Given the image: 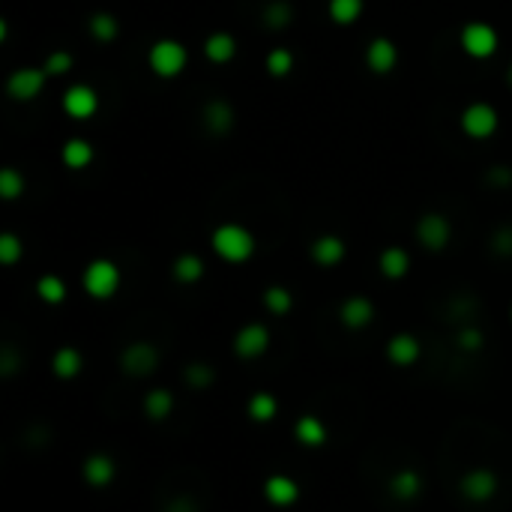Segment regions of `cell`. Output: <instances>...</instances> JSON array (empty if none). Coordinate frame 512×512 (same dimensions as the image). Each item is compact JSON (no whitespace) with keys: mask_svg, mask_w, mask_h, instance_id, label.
I'll use <instances>...</instances> for the list:
<instances>
[{"mask_svg":"<svg viewBox=\"0 0 512 512\" xmlns=\"http://www.w3.org/2000/svg\"><path fill=\"white\" fill-rule=\"evenodd\" d=\"M171 273H174V279L180 281V285H195V281H201V276H204V261L198 255L183 252V255H177L174 264H171Z\"/></svg>","mask_w":512,"mask_h":512,"instance_id":"484cf974","label":"cell"},{"mask_svg":"<svg viewBox=\"0 0 512 512\" xmlns=\"http://www.w3.org/2000/svg\"><path fill=\"white\" fill-rule=\"evenodd\" d=\"M186 63H189V51L180 39H156L147 51V66L156 79H177Z\"/></svg>","mask_w":512,"mask_h":512,"instance_id":"7a4b0ae2","label":"cell"},{"mask_svg":"<svg viewBox=\"0 0 512 512\" xmlns=\"http://www.w3.org/2000/svg\"><path fill=\"white\" fill-rule=\"evenodd\" d=\"M24 195V177L15 168H4L0 171V198L4 201H15Z\"/></svg>","mask_w":512,"mask_h":512,"instance_id":"e575fe53","label":"cell"},{"mask_svg":"<svg viewBox=\"0 0 512 512\" xmlns=\"http://www.w3.org/2000/svg\"><path fill=\"white\" fill-rule=\"evenodd\" d=\"M72 55L70 51H51V55L46 57V63H42V70H46L51 79H61V75L72 72Z\"/></svg>","mask_w":512,"mask_h":512,"instance_id":"d590c367","label":"cell"},{"mask_svg":"<svg viewBox=\"0 0 512 512\" xmlns=\"http://www.w3.org/2000/svg\"><path fill=\"white\" fill-rule=\"evenodd\" d=\"M201 121H204V130H207L210 135H225V132H231L234 130V108H231V102H225V99H213L204 105V114H201Z\"/></svg>","mask_w":512,"mask_h":512,"instance_id":"9a60e30c","label":"cell"},{"mask_svg":"<svg viewBox=\"0 0 512 512\" xmlns=\"http://www.w3.org/2000/svg\"><path fill=\"white\" fill-rule=\"evenodd\" d=\"M0 372H4L6 378H13V374H15V351H13V345H6L4 351H0Z\"/></svg>","mask_w":512,"mask_h":512,"instance_id":"60d3db41","label":"cell"},{"mask_svg":"<svg viewBox=\"0 0 512 512\" xmlns=\"http://www.w3.org/2000/svg\"><path fill=\"white\" fill-rule=\"evenodd\" d=\"M365 66H369L374 75H390L399 66L396 42L387 37H374L369 46H365Z\"/></svg>","mask_w":512,"mask_h":512,"instance_id":"7c38bea8","label":"cell"},{"mask_svg":"<svg viewBox=\"0 0 512 512\" xmlns=\"http://www.w3.org/2000/svg\"><path fill=\"white\" fill-rule=\"evenodd\" d=\"M509 318H512V309H509Z\"/></svg>","mask_w":512,"mask_h":512,"instance_id":"7bdbcfd3","label":"cell"},{"mask_svg":"<svg viewBox=\"0 0 512 512\" xmlns=\"http://www.w3.org/2000/svg\"><path fill=\"white\" fill-rule=\"evenodd\" d=\"M24 255V243L19 240V234L13 231H4L0 234V264L4 267H15Z\"/></svg>","mask_w":512,"mask_h":512,"instance_id":"836d02e7","label":"cell"},{"mask_svg":"<svg viewBox=\"0 0 512 512\" xmlns=\"http://www.w3.org/2000/svg\"><path fill=\"white\" fill-rule=\"evenodd\" d=\"M416 240H420L423 249L429 252H441L447 249L449 240H452V225L443 213H425L416 222Z\"/></svg>","mask_w":512,"mask_h":512,"instance_id":"ba28073f","label":"cell"},{"mask_svg":"<svg viewBox=\"0 0 512 512\" xmlns=\"http://www.w3.org/2000/svg\"><path fill=\"white\" fill-rule=\"evenodd\" d=\"M309 255H312V261L318 264V267L330 270V267H339V264L345 261L348 246H345V240H341L339 234H321L318 240L312 243Z\"/></svg>","mask_w":512,"mask_h":512,"instance_id":"4fadbf2b","label":"cell"},{"mask_svg":"<svg viewBox=\"0 0 512 512\" xmlns=\"http://www.w3.org/2000/svg\"><path fill=\"white\" fill-rule=\"evenodd\" d=\"M213 381H216V372H213L207 363H192V365H186V383H189V387L207 390Z\"/></svg>","mask_w":512,"mask_h":512,"instance_id":"8d00e7d4","label":"cell"},{"mask_svg":"<svg viewBox=\"0 0 512 512\" xmlns=\"http://www.w3.org/2000/svg\"><path fill=\"white\" fill-rule=\"evenodd\" d=\"M378 270L392 281L405 279L407 270H411V255H407V249H402V246H387L378 258Z\"/></svg>","mask_w":512,"mask_h":512,"instance_id":"ffe728a7","label":"cell"},{"mask_svg":"<svg viewBox=\"0 0 512 512\" xmlns=\"http://www.w3.org/2000/svg\"><path fill=\"white\" fill-rule=\"evenodd\" d=\"M420 354H423V345L411 332H396V336L387 341V357L392 365H402V369L405 365H414L420 360Z\"/></svg>","mask_w":512,"mask_h":512,"instance_id":"2e32d148","label":"cell"},{"mask_svg":"<svg viewBox=\"0 0 512 512\" xmlns=\"http://www.w3.org/2000/svg\"><path fill=\"white\" fill-rule=\"evenodd\" d=\"M270 348V330L264 323H246L234 336V354L240 360H258Z\"/></svg>","mask_w":512,"mask_h":512,"instance_id":"30bf717a","label":"cell"},{"mask_svg":"<svg viewBox=\"0 0 512 512\" xmlns=\"http://www.w3.org/2000/svg\"><path fill=\"white\" fill-rule=\"evenodd\" d=\"M365 10V0H327V15L339 28H351Z\"/></svg>","mask_w":512,"mask_h":512,"instance_id":"cb8c5ba5","label":"cell"},{"mask_svg":"<svg viewBox=\"0 0 512 512\" xmlns=\"http://www.w3.org/2000/svg\"><path fill=\"white\" fill-rule=\"evenodd\" d=\"M458 123H462V132L467 135V138L485 141V138H491V135L498 132L500 114H498V108L489 105V102H471V105L462 111Z\"/></svg>","mask_w":512,"mask_h":512,"instance_id":"5b68a950","label":"cell"},{"mask_svg":"<svg viewBox=\"0 0 512 512\" xmlns=\"http://www.w3.org/2000/svg\"><path fill=\"white\" fill-rule=\"evenodd\" d=\"M81 288L93 300H111V297L121 291V267L108 258L90 261L81 273Z\"/></svg>","mask_w":512,"mask_h":512,"instance_id":"3957f363","label":"cell"},{"mask_svg":"<svg viewBox=\"0 0 512 512\" xmlns=\"http://www.w3.org/2000/svg\"><path fill=\"white\" fill-rule=\"evenodd\" d=\"M491 246H494V252H498V255L509 258V255H512V228H500V231L494 234Z\"/></svg>","mask_w":512,"mask_h":512,"instance_id":"f35d334b","label":"cell"},{"mask_svg":"<svg viewBox=\"0 0 512 512\" xmlns=\"http://www.w3.org/2000/svg\"><path fill=\"white\" fill-rule=\"evenodd\" d=\"M249 416L255 423H270V420H276V414H279V402H276V396L273 392H255V396L249 399Z\"/></svg>","mask_w":512,"mask_h":512,"instance_id":"f1b7e54d","label":"cell"},{"mask_svg":"<svg viewBox=\"0 0 512 512\" xmlns=\"http://www.w3.org/2000/svg\"><path fill=\"white\" fill-rule=\"evenodd\" d=\"M339 318L348 330H365L374 321V303L360 294L348 297V300L339 306Z\"/></svg>","mask_w":512,"mask_h":512,"instance_id":"5bb4252c","label":"cell"},{"mask_svg":"<svg viewBox=\"0 0 512 512\" xmlns=\"http://www.w3.org/2000/svg\"><path fill=\"white\" fill-rule=\"evenodd\" d=\"M264 309H267L270 315H276V318H281V315H288L294 309V297L288 288H281V285H270L267 291H264Z\"/></svg>","mask_w":512,"mask_h":512,"instance_id":"f546056e","label":"cell"},{"mask_svg":"<svg viewBox=\"0 0 512 512\" xmlns=\"http://www.w3.org/2000/svg\"><path fill=\"white\" fill-rule=\"evenodd\" d=\"M390 494L396 500H416L423 494V476L411 471V467H405V471H399V474H392V480H390Z\"/></svg>","mask_w":512,"mask_h":512,"instance_id":"44dd1931","label":"cell"},{"mask_svg":"<svg viewBox=\"0 0 512 512\" xmlns=\"http://www.w3.org/2000/svg\"><path fill=\"white\" fill-rule=\"evenodd\" d=\"M46 81H48V72L42 70V66H21V70H15L10 79H6V93H10V99L15 102H33L39 99Z\"/></svg>","mask_w":512,"mask_h":512,"instance_id":"52a82bcc","label":"cell"},{"mask_svg":"<svg viewBox=\"0 0 512 512\" xmlns=\"http://www.w3.org/2000/svg\"><path fill=\"white\" fill-rule=\"evenodd\" d=\"M88 30H90V37L97 39V42H114L117 37H121V21H117V15H111V13H93L90 15V21H88Z\"/></svg>","mask_w":512,"mask_h":512,"instance_id":"4316f807","label":"cell"},{"mask_svg":"<svg viewBox=\"0 0 512 512\" xmlns=\"http://www.w3.org/2000/svg\"><path fill=\"white\" fill-rule=\"evenodd\" d=\"M84 480H88V485H93V489H105V485L114 480L117 474V465L114 458L105 456V452H93V456L84 458Z\"/></svg>","mask_w":512,"mask_h":512,"instance_id":"ac0fdd59","label":"cell"},{"mask_svg":"<svg viewBox=\"0 0 512 512\" xmlns=\"http://www.w3.org/2000/svg\"><path fill=\"white\" fill-rule=\"evenodd\" d=\"M456 341H458V348H462V351L474 354V351H480V348L485 345V336H483L480 327H462V330H458Z\"/></svg>","mask_w":512,"mask_h":512,"instance_id":"74e56055","label":"cell"},{"mask_svg":"<svg viewBox=\"0 0 512 512\" xmlns=\"http://www.w3.org/2000/svg\"><path fill=\"white\" fill-rule=\"evenodd\" d=\"M93 156H97V150H93V144H90V141H84V138H70V141L63 144V150H61L63 165L70 168V171H84V168H90Z\"/></svg>","mask_w":512,"mask_h":512,"instance_id":"7402d4cb","label":"cell"},{"mask_svg":"<svg viewBox=\"0 0 512 512\" xmlns=\"http://www.w3.org/2000/svg\"><path fill=\"white\" fill-rule=\"evenodd\" d=\"M121 369L130 378H147L159 369V348L153 341H132L121 354Z\"/></svg>","mask_w":512,"mask_h":512,"instance_id":"8992f818","label":"cell"},{"mask_svg":"<svg viewBox=\"0 0 512 512\" xmlns=\"http://www.w3.org/2000/svg\"><path fill=\"white\" fill-rule=\"evenodd\" d=\"M81 354L75 351V348H61V351H55V357H51V369H55V374L61 381H72L81 374Z\"/></svg>","mask_w":512,"mask_h":512,"instance_id":"d4e9b609","label":"cell"},{"mask_svg":"<svg viewBox=\"0 0 512 512\" xmlns=\"http://www.w3.org/2000/svg\"><path fill=\"white\" fill-rule=\"evenodd\" d=\"M458 46H462L465 55L474 57V61H489V57L498 55L500 37L491 24L471 21V24H465L462 33H458Z\"/></svg>","mask_w":512,"mask_h":512,"instance_id":"277c9868","label":"cell"},{"mask_svg":"<svg viewBox=\"0 0 512 512\" xmlns=\"http://www.w3.org/2000/svg\"><path fill=\"white\" fill-rule=\"evenodd\" d=\"M294 51L291 48H273L267 55V61H264V66H267L270 79H288V75L294 72Z\"/></svg>","mask_w":512,"mask_h":512,"instance_id":"1f68e13d","label":"cell"},{"mask_svg":"<svg viewBox=\"0 0 512 512\" xmlns=\"http://www.w3.org/2000/svg\"><path fill=\"white\" fill-rule=\"evenodd\" d=\"M210 246L225 264H246L255 255V234L240 222H225L213 231Z\"/></svg>","mask_w":512,"mask_h":512,"instance_id":"6da1fadb","label":"cell"},{"mask_svg":"<svg viewBox=\"0 0 512 512\" xmlns=\"http://www.w3.org/2000/svg\"><path fill=\"white\" fill-rule=\"evenodd\" d=\"M291 19H294V10L285 0H273V4L264 6V24H267L270 30H285L288 24H291Z\"/></svg>","mask_w":512,"mask_h":512,"instance_id":"d6a6232c","label":"cell"},{"mask_svg":"<svg viewBox=\"0 0 512 512\" xmlns=\"http://www.w3.org/2000/svg\"><path fill=\"white\" fill-rule=\"evenodd\" d=\"M174 411V396H171L168 390H150L147 396H144V414L150 416L153 423H162L168 420V414Z\"/></svg>","mask_w":512,"mask_h":512,"instance_id":"83f0119b","label":"cell"},{"mask_svg":"<svg viewBox=\"0 0 512 512\" xmlns=\"http://www.w3.org/2000/svg\"><path fill=\"white\" fill-rule=\"evenodd\" d=\"M507 81L512 84V63H509V70H507Z\"/></svg>","mask_w":512,"mask_h":512,"instance_id":"b9f144b4","label":"cell"},{"mask_svg":"<svg viewBox=\"0 0 512 512\" xmlns=\"http://www.w3.org/2000/svg\"><path fill=\"white\" fill-rule=\"evenodd\" d=\"M204 57H207L210 63H216V66L231 63L237 57V39L225 30L210 33V37L204 39Z\"/></svg>","mask_w":512,"mask_h":512,"instance_id":"d6986e66","label":"cell"},{"mask_svg":"<svg viewBox=\"0 0 512 512\" xmlns=\"http://www.w3.org/2000/svg\"><path fill=\"white\" fill-rule=\"evenodd\" d=\"M165 512H201V507H198V500H192V498H177V500H168Z\"/></svg>","mask_w":512,"mask_h":512,"instance_id":"ab89813d","label":"cell"},{"mask_svg":"<svg viewBox=\"0 0 512 512\" xmlns=\"http://www.w3.org/2000/svg\"><path fill=\"white\" fill-rule=\"evenodd\" d=\"M294 438L300 441L303 447H323V443H327V425H323L321 416L306 414L294 425Z\"/></svg>","mask_w":512,"mask_h":512,"instance_id":"603a6c76","label":"cell"},{"mask_svg":"<svg viewBox=\"0 0 512 512\" xmlns=\"http://www.w3.org/2000/svg\"><path fill=\"white\" fill-rule=\"evenodd\" d=\"M462 489V498L471 500V503H489L494 494H498V474L491 467H474L462 476L458 483Z\"/></svg>","mask_w":512,"mask_h":512,"instance_id":"9c48e42d","label":"cell"},{"mask_svg":"<svg viewBox=\"0 0 512 512\" xmlns=\"http://www.w3.org/2000/svg\"><path fill=\"white\" fill-rule=\"evenodd\" d=\"M63 111H66V117H72V121H90V117L99 111L97 90H93L90 84H72V88H66Z\"/></svg>","mask_w":512,"mask_h":512,"instance_id":"8fae6325","label":"cell"},{"mask_svg":"<svg viewBox=\"0 0 512 512\" xmlns=\"http://www.w3.org/2000/svg\"><path fill=\"white\" fill-rule=\"evenodd\" d=\"M37 294H39L42 303L61 306L66 300V281L61 276H55V273H48V276H42L37 281Z\"/></svg>","mask_w":512,"mask_h":512,"instance_id":"4dcf8cb0","label":"cell"},{"mask_svg":"<svg viewBox=\"0 0 512 512\" xmlns=\"http://www.w3.org/2000/svg\"><path fill=\"white\" fill-rule=\"evenodd\" d=\"M264 498H267L273 507H291L300 498V485H297L291 476L285 474H273L264 483Z\"/></svg>","mask_w":512,"mask_h":512,"instance_id":"e0dca14e","label":"cell"}]
</instances>
